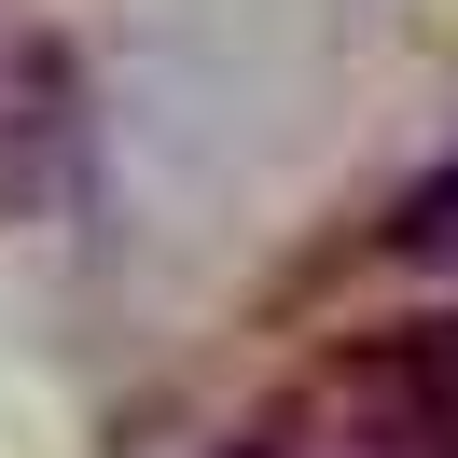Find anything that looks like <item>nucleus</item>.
<instances>
[{"label": "nucleus", "mask_w": 458, "mask_h": 458, "mask_svg": "<svg viewBox=\"0 0 458 458\" xmlns=\"http://www.w3.org/2000/svg\"><path fill=\"white\" fill-rule=\"evenodd\" d=\"M389 250H403V264H458V153H445V167H430L417 195L389 208Z\"/></svg>", "instance_id": "f257e3e1"}, {"label": "nucleus", "mask_w": 458, "mask_h": 458, "mask_svg": "<svg viewBox=\"0 0 458 458\" xmlns=\"http://www.w3.org/2000/svg\"><path fill=\"white\" fill-rule=\"evenodd\" d=\"M236 458H306V445H236Z\"/></svg>", "instance_id": "f03ea898"}]
</instances>
